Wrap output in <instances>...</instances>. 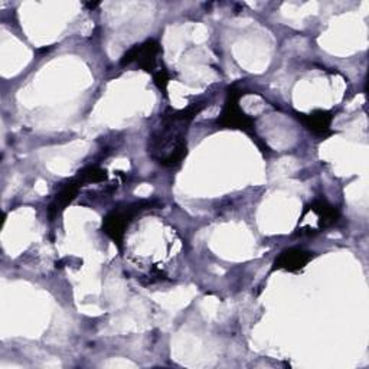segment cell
I'll use <instances>...</instances> for the list:
<instances>
[{
  "label": "cell",
  "mask_w": 369,
  "mask_h": 369,
  "mask_svg": "<svg viewBox=\"0 0 369 369\" xmlns=\"http://www.w3.org/2000/svg\"><path fill=\"white\" fill-rule=\"evenodd\" d=\"M221 123L231 127L242 129L245 131H253V120L240 110V107L237 105L233 97H231V101H228L225 105Z\"/></svg>",
  "instance_id": "3"
},
{
  "label": "cell",
  "mask_w": 369,
  "mask_h": 369,
  "mask_svg": "<svg viewBox=\"0 0 369 369\" xmlns=\"http://www.w3.org/2000/svg\"><path fill=\"white\" fill-rule=\"evenodd\" d=\"M202 110L201 104H193L189 109L175 112L171 116H165L163 123L159 129L153 131L149 140V151L160 165L175 166L180 163L183 156L187 155V133L188 123Z\"/></svg>",
  "instance_id": "1"
},
{
  "label": "cell",
  "mask_w": 369,
  "mask_h": 369,
  "mask_svg": "<svg viewBox=\"0 0 369 369\" xmlns=\"http://www.w3.org/2000/svg\"><path fill=\"white\" fill-rule=\"evenodd\" d=\"M159 52V45L153 41H149L140 46H136L130 52L126 54L123 64L137 63L147 71H151L156 64V55Z\"/></svg>",
  "instance_id": "2"
},
{
  "label": "cell",
  "mask_w": 369,
  "mask_h": 369,
  "mask_svg": "<svg viewBox=\"0 0 369 369\" xmlns=\"http://www.w3.org/2000/svg\"><path fill=\"white\" fill-rule=\"evenodd\" d=\"M302 118H303V121L306 123L307 127H309L310 130H313L315 133L325 134L329 130L332 116L328 114V113L319 112V113H315V114H310V116H304Z\"/></svg>",
  "instance_id": "5"
},
{
  "label": "cell",
  "mask_w": 369,
  "mask_h": 369,
  "mask_svg": "<svg viewBox=\"0 0 369 369\" xmlns=\"http://www.w3.org/2000/svg\"><path fill=\"white\" fill-rule=\"evenodd\" d=\"M310 258H312L310 253L293 249V250H288V251L283 253L279 258L275 260V267L284 268L288 271H296V270L303 268L307 263H309Z\"/></svg>",
  "instance_id": "4"
}]
</instances>
